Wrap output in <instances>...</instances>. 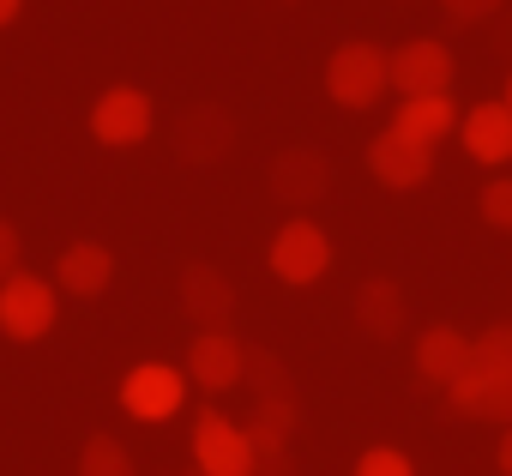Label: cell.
I'll return each instance as SVG.
<instances>
[{
  "label": "cell",
  "instance_id": "6da1fadb",
  "mask_svg": "<svg viewBox=\"0 0 512 476\" xmlns=\"http://www.w3.org/2000/svg\"><path fill=\"white\" fill-rule=\"evenodd\" d=\"M452 416H470V422H506L512 428V326H488L476 338V356H470V374L446 392Z\"/></svg>",
  "mask_w": 512,
  "mask_h": 476
},
{
  "label": "cell",
  "instance_id": "7a4b0ae2",
  "mask_svg": "<svg viewBox=\"0 0 512 476\" xmlns=\"http://www.w3.org/2000/svg\"><path fill=\"white\" fill-rule=\"evenodd\" d=\"M392 85V55L374 49V43H338L332 61H326V91L332 103L344 109H374Z\"/></svg>",
  "mask_w": 512,
  "mask_h": 476
},
{
  "label": "cell",
  "instance_id": "3957f363",
  "mask_svg": "<svg viewBox=\"0 0 512 476\" xmlns=\"http://www.w3.org/2000/svg\"><path fill=\"white\" fill-rule=\"evenodd\" d=\"M193 464L205 476H260L253 470L247 428H235L223 410H199V422H193Z\"/></svg>",
  "mask_w": 512,
  "mask_h": 476
},
{
  "label": "cell",
  "instance_id": "277c9868",
  "mask_svg": "<svg viewBox=\"0 0 512 476\" xmlns=\"http://www.w3.org/2000/svg\"><path fill=\"white\" fill-rule=\"evenodd\" d=\"M332 266V242H326V229L308 223V217H290L278 235H272V272L284 284H320Z\"/></svg>",
  "mask_w": 512,
  "mask_h": 476
},
{
  "label": "cell",
  "instance_id": "5b68a950",
  "mask_svg": "<svg viewBox=\"0 0 512 476\" xmlns=\"http://www.w3.org/2000/svg\"><path fill=\"white\" fill-rule=\"evenodd\" d=\"M181 404H187V380H181L169 362H139V368L121 380V410L139 416V422H169Z\"/></svg>",
  "mask_w": 512,
  "mask_h": 476
},
{
  "label": "cell",
  "instance_id": "8992f818",
  "mask_svg": "<svg viewBox=\"0 0 512 476\" xmlns=\"http://www.w3.org/2000/svg\"><path fill=\"white\" fill-rule=\"evenodd\" d=\"M49 326H55V290H49L43 278L19 272V278L0 284V332L19 338V344H31V338H43Z\"/></svg>",
  "mask_w": 512,
  "mask_h": 476
},
{
  "label": "cell",
  "instance_id": "52a82bcc",
  "mask_svg": "<svg viewBox=\"0 0 512 476\" xmlns=\"http://www.w3.org/2000/svg\"><path fill=\"white\" fill-rule=\"evenodd\" d=\"M368 169H374V181H380V187L410 193V187H422V181L434 175V145H422V139H410V133L386 127V133L368 145Z\"/></svg>",
  "mask_w": 512,
  "mask_h": 476
},
{
  "label": "cell",
  "instance_id": "ba28073f",
  "mask_svg": "<svg viewBox=\"0 0 512 476\" xmlns=\"http://www.w3.org/2000/svg\"><path fill=\"white\" fill-rule=\"evenodd\" d=\"M392 85H398L404 97H446V85H452V49L434 43V37L404 43V49L392 55Z\"/></svg>",
  "mask_w": 512,
  "mask_h": 476
},
{
  "label": "cell",
  "instance_id": "9c48e42d",
  "mask_svg": "<svg viewBox=\"0 0 512 476\" xmlns=\"http://www.w3.org/2000/svg\"><path fill=\"white\" fill-rule=\"evenodd\" d=\"M181 314H187L199 332H229V314H235V290H229V278H223L217 266L193 260V266L181 272Z\"/></svg>",
  "mask_w": 512,
  "mask_h": 476
},
{
  "label": "cell",
  "instance_id": "30bf717a",
  "mask_svg": "<svg viewBox=\"0 0 512 476\" xmlns=\"http://www.w3.org/2000/svg\"><path fill=\"white\" fill-rule=\"evenodd\" d=\"M91 133H97L103 145H139V139L151 133V97H145L139 85L103 91L97 109H91Z\"/></svg>",
  "mask_w": 512,
  "mask_h": 476
},
{
  "label": "cell",
  "instance_id": "8fae6325",
  "mask_svg": "<svg viewBox=\"0 0 512 476\" xmlns=\"http://www.w3.org/2000/svg\"><path fill=\"white\" fill-rule=\"evenodd\" d=\"M235 145V121H229V109H217V103H193L181 121H175V157L181 163H217L223 151Z\"/></svg>",
  "mask_w": 512,
  "mask_h": 476
},
{
  "label": "cell",
  "instance_id": "7c38bea8",
  "mask_svg": "<svg viewBox=\"0 0 512 476\" xmlns=\"http://www.w3.org/2000/svg\"><path fill=\"white\" fill-rule=\"evenodd\" d=\"M326 187H332V163L314 151V145H290V151H278L272 157V193L284 199V205H314V199H326Z\"/></svg>",
  "mask_w": 512,
  "mask_h": 476
},
{
  "label": "cell",
  "instance_id": "4fadbf2b",
  "mask_svg": "<svg viewBox=\"0 0 512 476\" xmlns=\"http://www.w3.org/2000/svg\"><path fill=\"white\" fill-rule=\"evenodd\" d=\"M470 356H476V338H464L458 326H428L416 338V374L440 392H452L470 374Z\"/></svg>",
  "mask_w": 512,
  "mask_h": 476
},
{
  "label": "cell",
  "instance_id": "5bb4252c",
  "mask_svg": "<svg viewBox=\"0 0 512 476\" xmlns=\"http://www.w3.org/2000/svg\"><path fill=\"white\" fill-rule=\"evenodd\" d=\"M187 374L205 386V392H229L247 380V344L229 338V332H199L193 350H187Z\"/></svg>",
  "mask_w": 512,
  "mask_h": 476
},
{
  "label": "cell",
  "instance_id": "9a60e30c",
  "mask_svg": "<svg viewBox=\"0 0 512 476\" xmlns=\"http://www.w3.org/2000/svg\"><path fill=\"white\" fill-rule=\"evenodd\" d=\"M464 151L476 163H512V109L506 103H476L464 109Z\"/></svg>",
  "mask_w": 512,
  "mask_h": 476
},
{
  "label": "cell",
  "instance_id": "2e32d148",
  "mask_svg": "<svg viewBox=\"0 0 512 476\" xmlns=\"http://www.w3.org/2000/svg\"><path fill=\"white\" fill-rule=\"evenodd\" d=\"M404 320H410V308H404V290H398L392 278H368V284L356 290V326H362L368 338L392 344V338L404 332Z\"/></svg>",
  "mask_w": 512,
  "mask_h": 476
},
{
  "label": "cell",
  "instance_id": "e0dca14e",
  "mask_svg": "<svg viewBox=\"0 0 512 476\" xmlns=\"http://www.w3.org/2000/svg\"><path fill=\"white\" fill-rule=\"evenodd\" d=\"M55 278H61V290H73V296H103L109 278H115V260H109V248H97V242H73V248L61 254Z\"/></svg>",
  "mask_w": 512,
  "mask_h": 476
},
{
  "label": "cell",
  "instance_id": "ac0fdd59",
  "mask_svg": "<svg viewBox=\"0 0 512 476\" xmlns=\"http://www.w3.org/2000/svg\"><path fill=\"white\" fill-rule=\"evenodd\" d=\"M392 127L410 133V139H422V145H440L458 127V109H452V97H404V109H398Z\"/></svg>",
  "mask_w": 512,
  "mask_h": 476
},
{
  "label": "cell",
  "instance_id": "d6986e66",
  "mask_svg": "<svg viewBox=\"0 0 512 476\" xmlns=\"http://www.w3.org/2000/svg\"><path fill=\"white\" fill-rule=\"evenodd\" d=\"M79 476H133V458L115 434H91L79 452Z\"/></svg>",
  "mask_w": 512,
  "mask_h": 476
},
{
  "label": "cell",
  "instance_id": "ffe728a7",
  "mask_svg": "<svg viewBox=\"0 0 512 476\" xmlns=\"http://www.w3.org/2000/svg\"><path fill=\"white\" fill-rule=\"evenodd\" d=\"M356 476H416V464L398 452V446H368L356 458Z\"/></svg>",
  "mask_w": 512,
  "mask_h": 476
},
{
  "label": "cell",
  "instance_id": "44dd1931",
  "mask_svg": "<svg viewBox=\"0 0 512 476\" xmlns=\"http://www.w3.org/2000/svg\"><path fill=\"white\" fill-rule=\"evenodd\" d=\"M482 217H488L494 229H512V175H500V181L482 187Z\"/></svg>",
  "mask_w": 512,
  "mask_h": 476
},
{
  "label": "cell",
  "instance_id": "7402d4cb",
  "mask_svg": "<svg viewBox=\"0 0 512 476\" xmlns=\"http://www.w3.org/2000/svg\"><path fill=\"white\" fill-rule=\"evenodd\" d=\"M440 7H446L452 25H482V19H494L506 7V0H440Z\"/></svg>",
  "mask_w": 512,
  "mask_h": 476
},
{
  "label": "cell",
  "instance_id": "603a6c76",
  "mask_svg": "<svg viewBox=\"0 0 512 476\" xmlns=\"http://www.w3.org/2000/svg\"><path fill=\"white\" fill-rule=\"evenodd\" d=\"M7 278H19V229L0 217V284Z\"/></svg>",
  "mask_w": 512,
  "mask_h": 476
},
{
  "label": "cell",
  "instance_id": "cb8c5ba5",
  "mask_svg": "<svg viewBox=\"0 0 512 476\" xmlns=\"http://www.w3.org/2000/svg\"><path fill=\"white\" fill-rule=\"evenodd\" d=\"M494 458H500V476H512V428L500 434V452H494Z\"/></svg>",
  "mask_w": 512,
  "mask_h": 476
},
{
  "label": "cell",
  "instance_id": "d4e9b609",
  "mask_svg": "<svg viewBox=\"0 0 512 476\" xmlns=\"http://www.w3.org/2000/svg\"><path fill=\"white\" fill-rule=\"evenodd\" d=\"M19 19V0H0V25H13Z\"/></svg>",
  "mask_w": 512,
  "mask_h": 476
},
{
  "label": "cell",
  "instance_id": "484cf974",
  "mask_svg": "<svg viewBox=\"0 0 512 476\" xmlns=\"http://www.w3.org/2000/svg\"><path fill=\"white\" fill-rule=\"evenodd\" d=\"M500 49H506V55H512V19H506V31H500Z\"/></svg>",
  "mask_w": 512,
  "mask_h": 476
},
{
  "label": "cell",
  "instance_id": "4316f807",
  "mask_svg": "<svg viewBox=\"0 0 512 476\" xmlns=\"http://www.w3.org/2000/svg\"><path fill=\"white\" fill-rule=\"evenodd\" d=\"M506 109H512V79H506Z\"/></svg>",
  "mask_w": 512,
  "mask_h": 476
},
{
  "label": "cell",
  "instance_id": "83f0119b",
  "mask_svg": "<svg viewBox=\"0 0 512 476\" xmlns=\"http://www.w3.org/2000/svg\"><path fill=\"white\" fill-rule=\"evenodd\" d=\"M187 476H205V470H199V464H193V470H187Z\"/></svg>",
  "mask_w": 512,
  "mask_h": 476
}]
</instances>
